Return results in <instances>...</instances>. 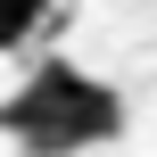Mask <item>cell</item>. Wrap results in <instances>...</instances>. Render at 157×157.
Listing matches in <instances>:
<instances>
[{"instance_id":"6da1fadb","label":"cell","mask_w":157,"mask_h":157,"mask_svg":"<svg viewBox=\"0 0 157 157\" xmlns=\"http://www.w3.org/2000/svg\"><path fill=\"white\" fill-rule=\"evenodd\" d=\"M0 132L25 141L33 157H75L116 132V91L91 83L83 66H41L33 83H17L0 99Z\"/></svg>"},{"instance_id":"7a4b0ae2","label":"cell","mask_w":157,"mask_h":157,"mask_svg":"<svg viewBox=\"0 0 157 157\" xmlns=\"http://www.w3.org/2000/svg\"><path fill=\"white\" fill-rule=\"evenodd\" d=\"M50 17V0H0V50H17V41H33V25Z\"/></svg>"}]
</instances>
